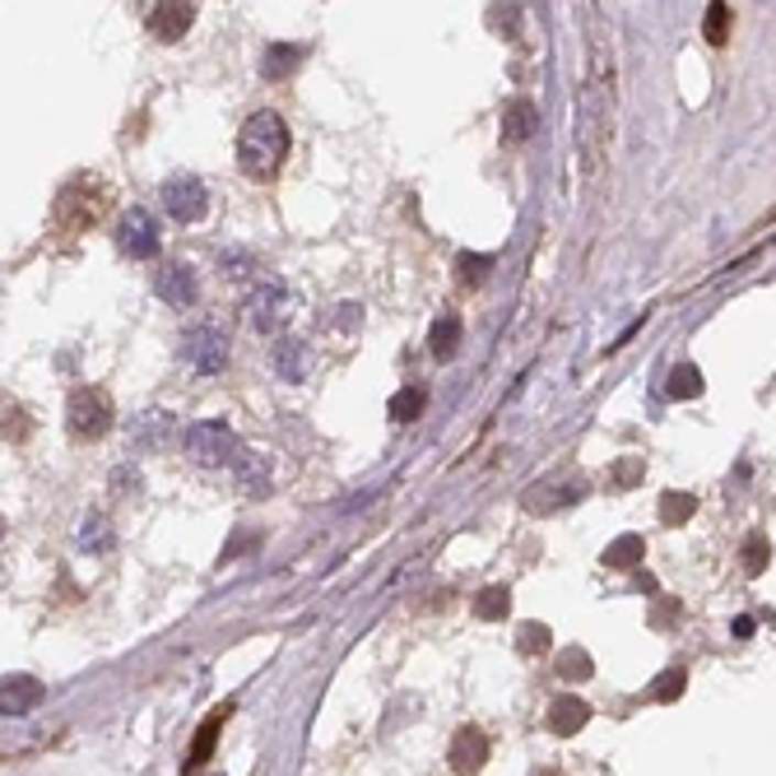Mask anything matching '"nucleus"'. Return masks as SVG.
<instances>
[{"mask_svg": "<svg viewBox=\"0 0 776 776\" xmlns=\"http://www.w3.org/2000/svg\"><path fill=\"white\" fill-rule=\"evenodd\" d=\"M614 112H619L614 56H610V42H595L591 66H586V84H581V125H577V144H581V167H586V173H595L600 159L610 154Z\"/></svg>", "mask_w": 776, "mask_h": 776, "instance_id": "f257e3e1", "label": "nucleus"}, {"mask_svg": "<svg viewBox=\"0 0 776 776\" xmlns=\"http://www.w3.org/2000/svg\"><path fill=\"white\" fill-rule=\"evenodd\" d=\"M288 159V125L280 112H256L242 121L238 135V163L251 182H270Z\"/></svg>", "mask_w": 776, "mask_h": 776, "instance_id": "f03ea898", "label": "nucleus"}, {"mask_svg": "<svg viewBox=\"0 0 776 776\" xmlns=\"http://www.w3.org/2000/svg\"><path fill=\"white\" fill-rule=\"evenodd\" d=\"M108 196H112V186L102 177H75L66 192L56 196V223L66 228V233H84V228H94L102 219Z\"/></svg>", "mask_w": 776, "mask_h": 776, "instance_id": "7ed1b4c3", "label": "nucleus"}, {"mask_svg": "<svg viewBox=\"0 0 776 776\" xmlns=\"http://www.w3.org/2000/svg\"><path fill=\"white\" fill-rule=\"evenodd\" d=\"M238 451L242 447H238V437L223 418H200V424L186 433V456L205 470H219V466H228V460H238Z\"/></svg>", "mask_w": 776, "mask_h": 776, "instance_id": "20e7f679", "label": "nucleus"}, {"mask_svg": "<svg viewBox=\"0 0 776 776\" xmlns=\"http://www.w3.org/2000/svg\"><path fill=\"white\" fill-rule=\"evenodd\" d=\"M66 418H70V433L84 437V442H94V437H102L112 428V395L98 391V386H75L70 391V405H66Z\"/></svg>", "mask_w": 776, "mask_h": 776, "instance_id": "39448f33", "label": "nucleus"}, {"mask_svg": "<svg viewBox=\"0 0 776 776\" xmlns=\"http://www.w3.org/2000/svg\"><path fill=\"white\" fill-rule=\"evenodd\" d=\"M182 359L196 372H219L228 363V335L219 326H196L182 335Z\"/></svg>", "mask_w": 776, "mask_h": 776, "instance_id": "423d86ee", "label": "nucleus"}, {"mask_svg": "<svg viewBox=\"0 0 776 776\" xmlns=\"http://www.w3.org/2000/svg\"><path fill=\"white\" fill-rule=\"evenodd\" d=\"M117 247L125 251L131 261H150L159 251V223L150 209H125L121 223H117Z\"/></svg>", "mask_w": 776, "mask_h": 776, "instance_id": "0eeeda50", "label": "nucleus"}, {"mask_svg": "<svg viewBox=\"0 0 776 776\" xmlns=\"http://www.w3.org/2000/svg\"><path fill=\"white\" fill-rule=\"evenodd\" d=\"M205 186L196 182V177H186V173H177V177H167L163 182V209L173 215L177 223H196V219H205Z\"/></svg>", "mask_w": 776, "mask_h": 776, "instance_id": "6e6552de", "label": "nucleus"}, {"mask_svg": "<svg viewBox=\"0 0 776 776\" xmlns=\"http://www.w3.org/2000/svg\"><path fill=\"white\" fill-rule=\"evenodd\" d=\"M247 307H251V326L256 330H280L284 321H288V288L280 284V280H265V284H256V293L247 298Z\"/></svg>", "mask_w": 776, "mask_h": 776, "instance_id": "1a4fd4ad", "label": "nucleus"}, {"mask_svg": "<svg viewBox=\"0 0 776 776\" xmlns=\"http://www.w3.org/2000/svg\"><path fill=\"white\" fill-rule=\"evenodd\" d=\"M154 288H159V298L167 307H196V270L186 265V261H167L159 275H154Z\"/></svg>", "mask_w": 776, "mask_h": 776, "instance_id": "9d476101", "label": "nucleus"}, {"mask_svg": "<svg viewBox=\"0 0 776 776\" xmlns=\"http://www.w3.org/2000/svg\"><path fill=\"white\" fill-rule=\"evenodd\" d=\"M192 24H196L192 0H163V6H154V14H150V33L159 42H182Z\"/></svg>", "mask_w": 776, "mask_h": 776, "instance_id": "9b49d317", "label": "nucleus"}, {"mask_svg": "<svg viewBox=\"0 0 776 776\" xmlns=\"http://www.w3.org/2000/svg\"><path fill=\"white\" fill-rule=\"evenodd\" d=\"M489 763V735L479 725H466V730H456V740H451V767L460 776H474L479 767Z\"/></svg>", "mask_w": 776, "mask_h": 776, "instance_id": "f8f14e48", "label": "nucleus"}, {"mask_svg": "<svg viewBox=\"0 0 776 776\" xmlns=\"http://www.w3.org/2000/svg\"><path fill=\"white\" fill-rule=\"evenodd\" d=\"M270 368H275L280 382H307V368H312V353L303 340H293V335H284V340H275V349H270Z\"/></svg>", "mask_w": 776, "mask_h": 776, "instance_id": "ddd939ff", "label": "nucleus"}, {"mask_svg": "<svg viewBox=\"0 0 776 776\" xmlns=\"http://www.w3.org/2000/svg\"><path fill=\"white\" fill-rule=\"evenodd\" d=\"M581 498V484H568V479H544V484H535L526 498H521V507L535 512V516H549L558 507H568V502Z\"/></svg>", "mask_w": 776, "mask_h": 776, "instance_id": "4468645a", "label": "nucleus"}, {"mask_svg": "<svg viewBox=\"0 0 776 776\" xmlns=\"http://www.w3.org/2000/svg\"><path fill=\"white\" fill-rule=\"evenodd\" d=\"M535 125H539V108L531 98H512L507 102V112H502V140L507 144H526L535 135Z\"/></svg>", "mask_w": 776, "mask_h": 776, "instance_id": "2eb2a0df", "label": "nucleus"}, {"mask_svg": "<svg viewBox=\"0 0 776 776\" xmlns=\"http://www.w3.org/2000/svg\"><path fill=\"white\" fill-rule=\"evenodd\" d=\"M37 702H42V684L29 679V675H10L6 688H0V707H6V717H29Z\"/></svg>", "mask_w": 776, "mask_h": 776, "instance_id": "dca6fc26", "label": "nucleus"}, {"mask_svg": "<svg viewBox=\"0 0 776 776\" xmlns=\"http://www.w3.org/2000/svg\"><path fill=\"white\" fill-rule=\"evenodd\" d=\"M228 711H233V702L215 707V711H209V721L196 730L192 753H186V776H192L196 767H205V763H209V753H215V740H219V730H223V717H228Z\"/></svg>", "mask_w": 776, "mask_h": 776, "instance_id": "f3484780", "label": "nucleus"}, {"mask_svg": "<svg viewBox=\"0 0 776 776\" xmlns=\"http://www.w3.org/2000/svg\"><path fill=\"white\" fill-rule=\"evenodd\" d=\"M303 61H307V47H293V42H275V47H270V52L261 56V75H265L270 84L293 79Z\"/></svg>", "mask_w": 776, "mask_h": 776, "instance_id": "a211bd4d", "label": "nucleus"}, {"mask_svg": "<svg viewBox=\"0 0 776 776\" xmlns=\"http://www.w3.org/2000/svg\"><path fill=\"white\" fill-rule=\"evenodd\" d=\"M586 721H591V707H586L581 698H558L549 707V730H554V735H577Z\"/></svg>", "mask_w": 776, "mask_h": 776, "instance_id": "6ab92c4d", "label": "nucleus"}, {"mask_svg": "<svg viewBox=\"0 0 776 776\" xmlns=\"http://www.w3.org/2000/svg\"><path fill=\"white\" fill-rule=\"evenodd\" d=\"M642 558H646V544H642V535H619L610 549H604V568H614V572H633V568H642Z\"/></svg>", "mask_w": 776, "mask_h": 776, "instance_id": "aec40b11", "label": "nucleus"}, {"mask_svg": "<svg viewBox=\"0 0 776 776\" xmlns=\"http://www.w3.org/2000/svg\"><path fill=\"white\" fill-rule=\"evenodd\" d=\"M460 317H437L433 330H428V349H433V359L437 363H451L456 359V349H460Z\"/></svg>", "mask_w": 776, "mask_h": 776, "instance_id": "412c9836", "label": "nucleus"}, {"mask_svg": "<svg viewBox=\"0 0 776 776\" xmlns=\"http://www.w3.org/2000/svg\"><path fill=\"white\" fill-rule=\"evenodd\" d=\"M233 466H238V479H242V489L247 493H265L270 489V460L261 456V451H238V460H233Z\"/></svg>", "mask_w": 776, "mask_h": 776, "instance_id": "4be33fe9", "label": "nucleus"}, {"mask_svg": "<svg viewBox=\"0 0 776 776\" xmlns=\"http://www.w3.org/2000/svg\"><path fill=\"white\" fill-rule=\"evenodd\" d=\"M424 405H428V391L424 386H401V391L391 395L386 414H391V424H414V418L424 414Z\"/></svg>", "mask_w": 776, "mask_h": 776, "instance_id": "5701e85b", "label": "nucleus"}, {"mask_svg": "<svg viewBox=\"0 0 776 776\" xmlns=\"http://www.w3.org/2000/svg\"><path fill=\"white\" fill-rule=\"evenodd\" d=\"M474 614L484 619V623L507 619L512 614V591H507V586H489V591H479L474 595Z\"/></svg>", "mask_w": 776, "mask_h": 776, "instance_id": "b1692460", "label": "nucleus"}, {"mask_svg": "<svg viewBox=\"0 0 776 776\" xmlns=\"http://www.w3.org/2000/svg\"><path fill=\"white\" fill-rule=\"evenodd\" d=\"M669 395H675V401H698V395H702V372L693 363H675V368H669Z\"/></svg>", "mask_w": 776, "mask_h": 776, "instance_id": "393cba45", "label": "nucleus"}, {"mask_svg": "<svg viewBox=\"0 0 776 776\" xmlns=\"http://www.w3.org/2000/svg\"><path fill=\"white\" fill-rule=\"evenodd\" d=\"M730 19H735V10L730 6H707V19H702V37L711 42V47H725V37H730Z\"/></svg>", "mask_w": 776, "mask_h": 776, "instance_id": "a878e982", "label": "nucleus"}, {"mask_svg": "<svg viewBox=\"0 0 776 776\" xmlns=\"http://www.w3.org/2000/svg\"><path fill=\"white\" fill-rule=\"evenodd\" d=\"M693 512H698L693 493H660V521H665V526H684Z\"/></svg>", "mask_w": 776, "mask_h": 776, "instance_id": "bb28decb", "label": "nucleus"}, {"mask_svg": "<svg viewBox=\"0 0 776 776\" xmlns=\"http://www.w3.org/2000/svg\"><path fill=\"white\" fill-rule=\"evenodd\" d=\"M117 544V535H112V526L102 516H89L79 526V549H94V554H102V549H112Z\"/></svg>", "mask_w": 776, "mask_h": 776, "instance_id": "cd10ccee", "label": "nucleus"}, {"mask_svg": "<svg viewBox=\"0 0 776 776\" xmlns=\"http://www.w3.org/2000/svg\"><path fill=\"white\" fill-rule=\"evenodd\" d=\"M456 270H460V284H466V288H479V284L489 280L493 256H474V251H460V256H456Z\"/></svg>", "mask_w": 776, "mask_h": 776, "instance_id": "c85d7f7f", "label": "nucleus"}, {"mask_svg": "<svg viewBox=\"0 0 776 776\" xmlns=\"http://www.w3.org/2000/svg\"><path fill=\"white\" fill-rule=\"evenodd\" d=\"M549 642H554L549 623H521V627H516V646H521L526 656H544V652H549Z\"/></svg>", "mask_w": 776, "mask_h": 776, "instance_id": "c756f323", "label": "nucleus"}, {"mask_svg": "<svg viewBox=\"0 0 776 776\" xmlns=\"http://www.w3.org/2000/svg\"><path fill=\"white\" fill-rule=\"evenodd\" d=\"M558 675L562 679H591V656H586L581 646H568V652L558 656Z\"/></svg>", "mask_w": 776, "mask_h": 776, "instance_id": "7c9ffc66", "label": "nucleus"}, {"mask_svg": "<svg viewBox=\"0 0 776 776\" xmlns=\"http://www.w3.org/2000/svg\"><path fill=\"white\" fill-rule=\"evenodd\" d=\"M167 433H173V418H167L163 409H159V414H144V418H140V428H135V437H140L144 447H150V442H163Z\"/></svg>", "mask_w": 776, "mask_h": 776, "instance_id": "2f4dec72", "label": "nucleus"}, {"mask_svg": "<svg viewBox=\"0 0 776 776\" xmlns=\"http://www.w3.org/2000/svg\"><path fill=\"white\" fill-rule=\"evenodd\" d=\"M684 688H688V675H684V669H665V675L652 684V698H656V702H675V698L684 693Z\"/></svg>", "mask_w": 776, "mask_h": 776, "instance_id": "473e14b6", "label": "nucleus"}, {"mask_svg": "<svg viewBox=\"0 0 776 776\" xmlns=\"http://www.w3.org/2000/svg\"><path fill=\"white\" fill-rule=\"evenodd\" d=\"M767 558H772V544H767L763 535L744 544V568H748L753 577H758V572H767Z\"/></svg>", "mask_w": 776, "mask_h": 776, "instance_id": "72a5a7b5", "label": "nucleus"}, {"mask_svg": "<svg viewBox=\"0 0 776 776\" xmlns=\"http://www.w3.org/2000/svg\"><path fill=\"white\" fill-rule=\"evenodd\" d=\"M489 29H498V33H516L521 29V6H493V14H489Z\"/></svg>", "mask_w": 776, "mask_h": 776, "instance_id": "f704fd0d", "label": "nucleus"}, {"mask_svg": "<svg viewBox=\"0 0 776 776\" xmlns=\"http://www.w3.org/2000/svg\"><path fill=\"white\" fill-rule=\"evenodd\" d=\"M256 531H251V535H238V539H228L223 544V554H219V562H228V558H238V554H247V549H256Z\"/></svg>", "mask_w": 776, "mask_h": 776, "instance_id": "c9c22d12", "label": "nucleus"}, {"mask_svg": "<svg viewBox=\"0 0 776 776\" xmlns=\"http://www.w3.org/2000/svg\"><path fill=\"white\" fill-rule=\"evenodd\" d=\"M335 330H359V303H345L335 312Z\"/></svg>", "mask_w": 776, "mask_h": 776, "instance_id": "e433bc0d", "label": "nucleus"}, {"mask_svg": "<svg viewBox=\"0 0 776 776\" xmlns=\"http://www.w3.org/2000/svg\"><path fill=\"white\" fill-rule=\"evenodd\" d=\"M633 479H642V460H623V466H619V484H633Z\"/></svg>", "mask_w": 776, "mask_h": 776, "instance_id": "4c0bfd02", "label": "nucleus"}, {"mask_svg": "<svg viewBox=\"0 0 776 776\" xmlns=\"http://www.w3.org/2000/svg\"><path fill=\"white\" fill-rule=\"evenodd\" d=\"M735 633H740V637H748V633H753V619H748V614H744V619H735Z\"/></svg>", "mask_w": 776, "mask_h": 776, "instance_id": "58836bf2", "label": "nucleus"}, {"mask_svg": "<svg viewBox=\"0 0 776 776\" xmlns=\"http://www.w3.org/2000/svg\"><path fill=\"white\" fill-rule=\"evenodd\" d=\"M544 776H549V772H544Z\"/></svg>", "mask_w": 776, "mask_h": 776, "instance_id": "ea45409f", "label": "nucleus"}]
</instances>
